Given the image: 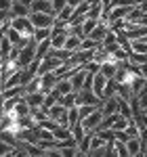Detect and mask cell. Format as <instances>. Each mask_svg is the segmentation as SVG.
<instances>
[{
    "label": "cell",
    "instance_id": "6da1fadb",
    "mask_svg": "<svg viewBox=\"0 0 147 157\" xmlns=\"http://www.w3.org/2000/svg\"><path fill=\"white\" fill-rule=\"evenodd\" d=\"M36 46H38V42L32 38V40H30V42L23 46V48L19 50V57H17V65H19V69L27 67L32 61L36 59Z\"/></svg>",
    "mask_w": 147,
    "mask_h": 157
},
{
    "label": "cell",
    "instance_id": "7a4b0ae2",
    "mask_svg": "<svg viewBox=\"0 0 147 157\" xmlns=\"http://www.w3.org/2000/svg\"><path fill=\"white\" fill-rule=\"evenodd\" d=\"M11 27L17 29L25 40H32V38H34V25H32V21H30V17H13Z\"/></svg>",
    "mask_w": 147,
    "mask_h": 157
},
{
    "label": "cell",
    "instance_id": "3957f363",
    "mask_svg": "<svg viewBox=\"0 0 147 157\" xmlns=\"http://www.w3.org/2000/svg\"><path fill=\"white\" fill-rule=\"evenodd\" d=\"M103 111H101V107L95 109L88 117H84V120H80V124H82V128H84L86 132H97L99 128H101V121H103Z\"/></svg>",
    "mask_w": 147,
    "mask_h": 157
},
{
    "label": "cell",
    "instance_id": "277c9868",
    "mask_svg": "<svg viewBox=\"0 0 147 157\" xmlns=\"http://www.w3.org/2000/svg\"><path fill=\"white\" fill-rule=\"evenodd\" d=\"M101 98L93 92V90H88V88H82V90H78L76 92V105L80 107V105H97V107H101Z\"/></svg>",
    "mask_w": 147,
    "mask_h": 157
},
{
    "label": "cell",
    "instance_id": "5b68a950",
    "mask_svg": "<svg viewBox=\"0 0 147 157\" xmlns=\"http://www.w3.org/2000/svg\"><path fill=\"white\" fill-rule=\"evenodd\" d=\"M30 21L34 25V29L53 27L55 25V15H49V13H30Z\"/></svg>",
    "mask_w": 147,
    "mask_h": 157
},
{
    "label": "cell",
    "instance_id": "8992f818",
    "mask_svg": "<svg viewBox=\"0 0 147 157\" xmlns=\"http://www.w3.org/2000/svg\"><path fill=\"white\" fill-rule=\"evenodd\" d=\"M49 117L53 121H57L59 126L67 128V109L63 107L61 103H57V105H53V107L49 109Z\"/></svg>",
    "mask_w": 147,
    "mask_h": 157
},
{
    "label": "cell",
    "instance_id": "52a82bcc",
    "mask_svg": "<svg viewBox=\"0 0 147 157\" xmlns=\"http://www.w3.org/2000/svg\"><path fill=\"white\" fill-rule=\"evenodd\" d=\"M86 75H88V71H86L84 67H78V69H74L72 73H67V78L72 80V86H74L76 92L82 90V86H84V82H86Z\"/></svg>",
    "mask_w": 147,
    "mask_h": 157
},
{
    "label": "cell",
    "instance_id": "ba28073f",
    "mask_svg": "<svg viewBox=\"0 0 147 157\" xmlns=\"http://www.w3.org/2000/svg\"><path fill=\"white\" fill-rule=\"evenodd\" d=\"M38 78H40V92H44V94H46V92H50V90L57 86V80H59L55 71L42 73V75H38Z\"/></svg>",
    "mask_w": 147,
    "mask_h": 157
},
{
    "label": "cell",
    "instance_id": "9c48e42d",
    "mask_svg": "<svg viewBox=\"0 0 147 157\" xmlns=\"http://www.w3.org/2000/svg\"><path fill=\"white\" fill-rule=\"evenodd\" d=\"M107 34H109V25L105 23V21H99V25L86 38H90V40H95V42H99V44H101V42L105 40V36H107Z\"/></svg>",
    "mask_w": 147,
    "mask_h": 157
},
{
    "label": "cell",
    "instance_id": "30bf717a",
    "mask_svg": "<svg viewBox=\"0 0 147 157\" xmlns=\"http://www.w3.org/2000/svg\"><path fill=\"white\" fill-rule=\"evenodd\" d=\"M118 109H120V97H118V94L111 97V98H105V101L101 103L103 115H113V113H118Z\"/></svg>",
    "mask_w": 147,
    "mask_h": 157
},
{
    "label": "cell",
    "instance_id": "8fae6325",
    "mask_svg": "<svg viewBox=\"0 0 147 157\" xmlns=\"http://www.w3.org/2000/svg\"><path fill=\"white\" fill-rule=\"evenodd\" d=\"M99 73H101L105 80H113V78H116V73H118V65H116L113 61H105V63H101Z\"/></svg>",
    "mask_w": 147,
    "mask_h": 157
},
{
    "label": "cell",
    "instance_id": "7c38bea8",
    "mask_svg": "<svg viewBox=\"0 0 147 157\" xmlns=\"http://www.w3.org/2000/svg\"><path fill=\"white\" fill-rule=\"evenodd\" d=\"M105 86H107V80L101 75V73H95L93 75V92L97 94L101 101H103V92H105Z\"/></svg>",
    "mask_w": 147,
    "mask_h": 157
},
{
    "label": "cell",
    "instance_id": "4fadbf2b",
    "mask_svg": "<svg viewBox=\"0 0 147 157\" xmlns=\"http://www.w3.org/2000/svg\"><path fill=\"white\" fill-rule=\"evenodd\" d=\"M126 149H128L130 157H137V155H141V153L145 151V145H143L141 138L137 136V138H128V140H126Z\"/></svg>",
    "mask_w": 147,
    "mask_h": 157
},
{
    "label": "cell",
    "instance_id": "5bb4252c",
    "mask_svg": "<svg viewBox=\"0 0 147 157\" xmlns=\"http://www.w3.org/2000/svg\"><path fill=\"white\" fill-rule=\"evenodd\" d=\"M30 6L27 4H23L21 0H13V4H11V15L13 17H30Z\"/></svg>",
    "mask_w": 147,
    "mask_h": 157
},
{
    "label": "cell",
    "instance_id": "9a60e30c",
    "mask_svg": "<svg viewBox=\"0 0 147 157\" xmlns=\"http://www.w3.org/2000/svg\"><path fill=\"white\" fill-rule=\"evenodd\" d=\"M25 103L30 105V109H36V107H42V103H44V92H27L23 94Z\"/></svg>",
    "mask_w": 147,
    "mask_h": 157
},
{
    "label": "cell",
    "instance_id": "2e32d148",
    "mask_svg": "<svg viewBox=\"0 0 147 157\" xmlns=\"http://www.w3.org/2000/svg\"><path fill=\"white\" fill-rule=\"evenodd\" d=\"M30 11L32 13H49V15H53V4H50V0H34V2L30 4Z\"/></svg>",
    "mask_w": 147,
    "mask_h": 157
},
{
    "label": "cell",
    "instance_id": "e0dca14e",
    "mask_svg": "<svg viewBox=\"0 0 147 157\" xmlns=\"http://www.w3.org/2000/svg\"><path fill=\"white\" fill-rule=\"evenodd\" d=\"M143 15H145V13L141 11V6H139V4H135V6L130 9L128 17H126L124 21H126V25H139V23H141V19H143Z\"/></svg>",
    "mask_w": 147,
    "mask_h": 157
},
{
    "label": "cell",
    "instance_id": "ac0fdd59",
    "mask_svg": "<svg viewBox=\"0 0 147 157\" xmlns=\"http://www.w3.org/2000/svg\"><path fill=\"white\" fill-rule=\"evenodd\" d=\"M55 88H57V92H59V94H70V92H76V90H74V86H72V80H70V78H67V75H63V78H59V80H57V86H55Z\"/></svg>",
    "mask_w": 147,
    "mask_h": 157
},
{
    "label": "cell",
    "instance_id": "d6986e66",
    "mask_svg": "<svg viewBox=\"0 0 147 157\" xmlns=\"http://www.w3.org/2000/svg\"><path fill=\"white\" fill-rule=\"evenodd\" d=\"M59 101H61V94L57 92V88H53L50 92H46V94H44V103H42V107H44V109H50L53 105H57Z\"/></svg>",
    "mask_w": 147,
    "mask_h": 157
},
{
    "label": "cell",
    "instance_id": "ffe728a7",
    "mask_svg": "<svg viewBox=\"0 0 147 157\" xmlns=\"http://www.w3.org/2000/svg\"><path fill=\"white\" fill-rule=\"evenodd\" d=\"M49 52H50V38H49V40L38 42V46H36V61H42Z\"/></svg>",
    "mask_w": 147,
    "mask_h": 157
},
{
    "label": "cell",
    "instance_id": "44dd1931",
    "mask_svg": "<svg viewBox=\"0 0 147 157\" xmlns=\"http://www.w3.org/2000/svg\"><path fill=\"white\" fill-rule=\"evenodd\" d=\"M80 44H82V38H78V36H67V40H65V46H63V48L70 50V52H76V50H80Z\"/></svg>",
    "mask_w": 147,
    "mask_h": 157
},
{
    "label": "cell",
    "instance_id": "7402d4cb",
    "mask_svg": "<svg viewBox=\"0 0 147 157\" xmlns=\"http://www.w3.org/2000/svg\"><path fill=\"white\" fill-rule=\"evenodd\" d=\"M30 115L34 117V121H36V124H40V121L49 120V109H44V107H36V109H32V111H30Z\"/></svg>",
    "mask_w": 147,
    "mask_h": 157
},
{
    "label": "cell",
    "instance_id": "603a6c76",
    "mask_svg": "<svg viewBox=\"0 0 147 157\" xmlns=\"http://www.w3.org/2000/svg\"><path fill=\"white\" fill-rule=\"evenodd\" d=\"M118 113L126 117V120H133V109H130V103L126 101V98L120 97V109H118Z\"/></svg>",
    "mask_w": 147,
    "mask_h": 157
},
{
    "label": "cell",
    "instance_id": "cb8c5ba5",
    "mask_svg": "<svg viewBox=\"0 0 147 157\" xmlns=\"http://www.w3.org/2000/svg\"><path fill=\"white\" fill-rule=\"evenodd\" d=\"M53 134H55V140H67V138H74L72 130H70V128H63V126H57V128L53 130Z\"/></svg>",
    "mask_w": 147,
    "mask_h": 157
},
{
    "label": "cell",
    "instance_id": "d4e9b609",
    "mask_svg": "<svg viewBox=\"0 0 147 157\" xmlns=\"http://www.w3.org/2000/svg\"><path fill=\"white\" fill-rule=\"evenodd\" d=\"M76 124H80V113H78V107L67 109V128L72 130Z\"/></svg>",
    "mask_w": 147,
    "mask_h": 157
},
{
    "label": "cell",
    "instance_id": "484cf974",
    "mask_svg": "<svg viewBox=\"0 0 147 157\" xmlns=\"http://www.w3.org/2000/svg\"><path fill=\"white\" fill-rule=\"evenodd\" d=\"M50 34H53V27H40V29H34V40H36V42L49 40Z\"/></svg>",
    "mask_w": 147,
    "mask_h": 157
},
{
    "label": "cell",
    "instance_id": "4316f807",
    "mask_svg": "<svg viewBox=\"0 0 147 157\" xmlns=\"http://www.w3.org/2000/svg\"><path fill=\"white\" fill-rule=\"evenodd\" d=\"M130 52L147 55V42L145 40H133V42H130Z\"/></svg>",
    "mask_w": 147,
    "mask_h": 157
},
{
    "label": "cell",
    "instance_id": "83f0119b",
    "mask_svg": "<svg viewBox=\"0 0 147 157\" xmlns=\"http://www.w3.org/2000/svg\"><path fill=\"white\" fill-rule=\"evenodd\" d=\"M113 151H116V157H130L128 149H126V143H120V140H113Z\"/></svg>",
    "mask_w": 147,
    "mask_h": 157
},
{
    "label": "cell",
    "instance_id": "f1b7e54d",
    "mask_svg": "<svg viewBox=\"0 0 147 157\" xmlns=\"http://www.w3.org/2000/svg\"><path fill=\"white\" fill-rule=\"evenodd\" d=\"M86 17H90V19H103V4H93L90 9H88V13H86Z\"/></svg>",
    "mask_w": 147,
    "mask_h": 157
},
{
    "label": "cell",
    "instance_id": "f546056e",
    "mask_svg": "<svg viewBox=\"0 0 147 157\" xmlns=\"http://www.w3.org/2000/svg\"><path fill=\"white\" fill-rule=\"evenodd\" d=\"M59 103H61V105H63V107H65V109L78 107V105H76V92H70V94H63V97H61V101H59Z\"/></svg>",
    "mask_w": 147,
    "mask_h": 157
},
{
    "label": "cell",
    "instance_id": "4dcf8cb0",
    "mask_svg": "<svg viewBox=\"0 0 147 157\" xmlns=\"http://www.w3.org/2000/svg\"><path fill=\"white\" fill-rule=\"evenodd\" d=\"M99 25V19H90V17H86L84 19V23H82V29H84V36H88L95 27Z\"/></svg>",
    "mask_w": 147,
    "mask_h": 157
},
{
    "label": "cell",
    "instance_id": "1f68e13d",
    "mask_svg": "<svg viewBox=\"0 0 147 157\" xmlns=\"http://www.w3.org/2000/svg\"><path fill=\"white\" fill-rule=\"evenodd\" d=\"M97 48H101V44L95 42V40H90V38H84L82 44H80V50H97Z\"/></svg>",
    "mask_w": 147,
    "mask_h": 157
},
{
    "label": "cell",
    "instance_id": "d6a6232c",
    "mask_svg": "<svg viewBox=\"0 0 147 157\" xmlns=\"http://www.w3.org/2000/svg\"><path fill=\"white\" fill-rule=\"evenodd\" d=\"M84 134H86V130L82 128V124H76V126L72 128V136H74V140H76V143H80V140L84 138Z\"/></svg>",
    "mask_w": 147,
    "mask_h": 157
},
{
    "label": "cell",
    "instance_id": "836d02e7",
    "mask_svg": "<svg viewBox=\"0 0 147 157\" xmlns=\"http://www.w3.org/2000/svg\"><path fill=\"white\" fill-rule=\"evenodd\" d=\"M95 109H99L97 105H80L78 107V113H80V120H84V117H88Z\"/></svg>",
    "mask_w": 147,
    "mask_h": 157
},
{
    "label": "cell",
    "instance_id": "e575fe53",
    "mask_svg": "<svg viewBox=\"0 0 147 157\" xmlns=\"http://www.w3.org/2000/svg\"><path fill=\"white\" fill-rule=\"evenodd\" d=\"M124 132H126V136H128V138H137V136H139V128H137L135 120L128 121V126H126V130H124Z\"/></svg>",
    "mask_w": 147,
    "mask_h": 157
},
{
    "label": "cell",
    "instance_id": "d590c367",
    "mask_svg": "<svg viewBox=\"0 0 147 157\" xmlns=\"http://www.w3.org/2000/svg\"><path fill=\"white\" fill-rule=\"evenodd\" d=\"M105 145H109L105 138H101L97 132L93 134V140H90V151H93V149H99V147H105Z\"/></svg>",
    "mask_w": 147,
    "mask_h": 157
},
{
    "label": "cell",
    "instance_id": "8d00e7d4",
    "mask_svg": "<svg viewBox=\"0 0 147 157\" xmlns=\"http://www.w3.org/2000/svg\"><path fill=\"white\" fill-rule=\"evenodd\" d=\"M50 4H53V15H57L61 9L67 6V0H50Z\"/></svg>",
    "mask_w": 147,
    "mask_h": 157
},
{
    "label": "cell",
    "instance_id": "74e56055",
    "mask_svg": "<svg viewBox=\"0 0 147 157\" xmlns=\"http://www.w3.org/2000/svg\"><path fill=\"white\" fill-rule=\"evenodd\" d=\"M59 151H61L63 157H74L76 151H78V147H63V149H59Z\"/></svg>",
    "mask_w": 147,
    "mask_h": 157
},
{
    "label": "cell",
    "instance_id": "f35d334b",
    "mask_svg": "<svg viewBox=\"0 0 147 157\" xmlns=\"http://www.w3.org/2000/svg\"><path fill=\"white\" fill-rule=\"evenodd\" d=\"M11 151H13V147L9 145V143H4V140L0 138V157H4L6 153H11Z\"/></svg>",
    "mask_w": 147,
    "mask_h": 157
},
{
    "label": "cell",
    "instance_id": "ab89813d",
    "mask_svg": "<svg viewBox=\"0 0 147 157\" xmlns=\"http://www.w3.org/2000/svg\"><path fill=\"white\" fill-rule=\"evenodd\" d=\"M137 101H139V107H141V111H143V109H147V92H141V94L137 97Z\"/></svg>",
    "mask_w": 147,
    "mask_h": 157
},
{
    "label": "cell",
    "instance_id": "60d3db41",
    "mask_svg": "<svg viewBox=\"0 0 147 157\" xmlns=\"http://www.w3.org/2000/svg\"><path fill=\"white\" fill-rule=\"evenodd\" d=\"M11 19H13L11 11H0V23H4V21H11Z\"/></svg>",
    "mask_w": 147,
    "mask_h": 157
},
{
    "label": "cell",
    "instance_id": "b9f144b4",
    "mask_svg": "<svg viewBox=\"0 0 147 157\" xmlns=\"http://www.w3.org/2000/svg\"><path fill=\"white\" fill-rule=\"evenodd\" d=\"M44 155L46 157H63L59 149H49V151H44Z\"/></svg>",
    "mask_w": 147,
    "mask_h": 157
},
{
    "label": "cell",
    "instance_id": "7bdbcfd3",
    "mask_svg": "<svg viewBox=\"0 0 147 157\" xmlns=\"http://www.w3.org/2000/svg\"><path fill=\"white\" fill-rule=\"evenodd\" d=\"M13 0H0V11H11Z\"/></svg>",
    "mask_w": 147,
    "mask_h": 157
},
{
    "label": "cell",
    "instance_id": "ee69618b",
    "mask_svg": "<svg viewBox=\"0 0 147 157\" xmlns=\"http://www.w3.org/2000/svg\"><path fill=\"white\" fill-rule=\"evenodd\" d=\"M139 73L147 80V63H141V65H139Z\"/></svg>",
    "mask_w": 147,
    "mask_h": 157
},
{
    "label": "cell",
    "instance_id": "f6af8a7d",
    "mask_svg": "<svg viewBox=\"0 0 147 157\" xmlns=\"http://www.w3.org/2000/svg\"><path fill=\"white\" fill-rule=\"evenodd\" d=\"M74 157H90V155H88V151H82V149H78Z\"/></svg>",
    "mask_w": 147,
    "mask_h": 157
},
{
    "label": "cell",
    "instance_id": "bcb514c9",
    "mask_svg": "<svg viewBox=\"0 0 147 157\" xmlns=\"http://www.w3.org/2000/svg\"><path fill=\"white\" fill-rule=\"evenodd\" d=\"M82 0H67V6H72V9H76L78 4H80Z\"/></svg>",
    "mask_w": 147,
    "mask_h": 157
},
{
    "label": "cell",
    "instance_id": "7dc6e473",
    "mask_svg": "<svg viewBox=\"0 0 147 157\" xmlns=\"http://www.w3.org/2000/svg\"><path fill=\"white\" fill-rule=\"evenodd\" d=\"M86 2H88L90 6H93V4H103V0H86Z\"/></svg>",
    "mask_w": 147,
    "mask_h": 157
},
{
    "label": "cell",
    "instance_id": "c3c4849f",
    "mask_svg": "<svg viewBox=\"0 0 147 157\" xmlns=\"http://www.w3.org/2000/svg\"><path fill=\"white\" fill-rule=\"evenodd\" d=\"M4 157H17V155H15V151H11V153H6Z\"/></svg>",
    "mask_w": 147,
    "mask_h": 157
},
{
    "label": "cell",
    "instance_id": "681fc988",
    "mask_svg": "<svg viewBox=\"0 0 147 157\" xmlns=\"http://www.w3.org/2000/svg\"><path fill=\"white\" fill-rule=\"evenodd\" d=\"M21 2H23V4H27V6H30V4H32V2H34V0H21Z\"/></svg>",
    "mask_w": 147,
    "mask_h": 157
},
{
    "label": "cell",
    "instance_id": "f907efd6",
    "mask_svg": "<svg viewBox=\"0 0 147 157\" xmlns=\"http://www.w3.org/2000/svg\"><path fill=\"white\" fill-rule=\"evenodd\" d=\"M141 2H143V0H133V4H141Z\"/></svg>",
    "mask_w": 147,
    "mask_h": 157
},
{
    "label": "cell",
    "instance_id": "816d5d0a",
    "mask_svg": "<svg viewBox=\"0 0 147 157\" xmlns=\"http://www.w3.org/2000/svg\"><path fill=\"white\" fill-rule=\"evenodd\" d=\"M143 157H147V149H145V151H143Z\"/></svg>",
    "mask_w": 147,
    "mask_h": 157
},
{
    "label": "cell",
    "instance_id": "f5cc1de1",
    "mask_svg": "<svg viewBox=\"0 0 147 157\" xmlns=\"http://www.w3.org/2000/svg\"><path fill=\"white\" fill-rule=\"evenodd\" d=\"M143 113H145V115H147V109H143Z\"/></svg>",
    "mask_w": 147,
    "mask_h": 157
},
{
    "label": "cell",
    "instance_id": "db71d44e",
    "mask_svg": "<svg viewBox=\"0 0 147 157\" xmlns=\"http://www.w3.org/2000/svg\"><path fill=\"white\" fill-rule=\"evenodd\" d=\"M0 42H2V36H0Z\"/></svg>",
    "mask_w": 147,
    "mask_h": 157
},
{
    "label": "cell",
    "instance_id": "11a10c76",
    "mask_svg": "<svg viewBox=\"0 0 147 157\" xmlns=\"http://www.w3.org/2000/svg\"><path fill=\"white\" fill-rule=\"evenodd\" d=\"M145 149H147V145H145Z\"/></svg>",
    "mask_w": 147,
    "mask_h": 157
}]
</instances>
